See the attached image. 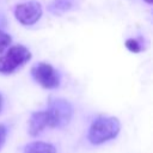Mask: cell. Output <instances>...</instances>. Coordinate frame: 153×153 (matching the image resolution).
I'll use <instances>...</instances> for the list:
<instances>
[{
    "label": "cell",
    "mask_w": 153,
    "mask_h": 153,
    "mask_svg": "<svg viewBox=\"0 0 153 153\" xmlns=\"http://www.w3.org/2000/svg\"><path fill=\"white\" fill-rule=\"evenodd\" d=\"M120 129L121 124L116 117H98L92 122L87 139L93 145H100L116 137Z\"/></svg>",
    "instance_id": "obj_1"
},
{
    "label": "cell",
    "mask_w": 153,
    "mask_h": 153,
    "mask_svg": "<svg viewBox=\"0 0 153 153\" xmlns=\"http://www.w3.org/2000/svg\"><path fill=\"white\" fill-rule=\"evenodd\" d=\"M31 73L33 79L44 88H55L60 84L59 73L49 63L45 62L36 63L32 67Z\"/></svg>",
    "instance_id": "obj_4"
},
{
    "label": "cell",
    "mask_w": 153,
    "mask_h": 153,
    "mask_svg": "<svg viewBox=\"0 0 153 153\" xmlns=\"http://www.w3.org/2000/svg\"><path fill=\"white\" fill-rule=\"evenodd\" d=\"M23 153H55V147L48 142L35 141L26 145Z\"/></svg>",
    "instance_id": "obj_7"
},
{
    "label": "cell",
    "mask_w": 153,
    "mask_h": 153,
    "mask_svg": "<svg viewBox=\"0 0 153 153\" xmlns=\"http://www.w3.org/2000/svg\"><path fill=\"white\" fill-rule=\"evenodd\" d=\"M31 59V53L29 49L22 44H16L10 47L7 53L0 56V73L10 74L24 66Z\"/></svg>",
    "instance_id": "obj_2"
},
{
    "label": "cell",
    "mask_w": 153,
    "mask_h": 153,
    "mask_svg": "<svg viewBox=\"0 0 153 153\" xmlns=\"http://www.w3.org/2000/svg\"><path fill=\"white\" fill-rule=\"evenodd\" d=\"M1 109H2V96L0 94V111H1Z\"/></svg>",
    "instance_id": "obj_12"
},
{
    "label": "cell",
    "mask_w": 153,
    "mask_h": 153,
    "mask_svg": "<svg viewBox=\"0 0 153 153\" xmlns=\"http://www.w3.org/2000/svg\"><path fill=\"white\" fill-rule=\"evenodd\" d=\"M126 47H127L128 50H130V51H133V53H139V51L142 50L141 44H140V43L137 42V39H135V38L127 39V41H126Z\"/></svg>",
    "instance_id": "obj_8"
},
{
    "label": "cell",
    "mask_w": 153,
    "mask_h": 153,
    "mask_svg": "<svg viewBox=\"0 0 153 153\" xmlns=\"http://www.w3.org/2000/svg\"><path fill=\"white\" fill-rule=\"evenodd\" d=\"M50 127V121L47 110L45 111H36L31 115L29 120V133L31 136L38 135L44 128Z\"/></svg>",
    "instance_id": "obj_6"
},
{
    "label": "cell",
    "mask_w": 153,
    "mask_h": 153,
    "mask_svg": "<svg viewBox=\"0 0 153 153\" xmlns=\"http://www.w3.org/2000/svg\"><path fill=\"white\" fill-rule=\"evenodd\" d=\"M146 2H148V4H152V0H145Z\"/></svg>",
    "instance_id": "obj_13"
},
{
    "label": "cell",
    "mask_w": 153,
    "mask_h": 153,
    "mask_svg": "<svg viewBox=\"0 0 153 153\" xmlns=\"http://www.w3.org/2000/svg\"><path fill=\"white\" fill-rule=\"evenodd\" d=\"M6 135H7V130H6V127L4 124H0V149L2 147V145L5 143V140H6Z\"/></svg>",
    "instance_id": "obj_11"
},
{
    "label": "cell",
    "mask_w": 153,
    "mask_h": 153,
    "mask_svg": "<svg viewBox=\"0 0 153 153\" xmlns=\"http://www.w3.org/2000/svg\"><path fill=\"white\" fill-rule=\"evenodd\" d=\"M71 5L68 4V2H65V1H54L50 6H49V8H50V11L54 13L55 12V10H62V11H66L68 7H69Z\"/></svg>",
    "instance_id": "obj_10"
},
{
    "label": "cell",
    "mask_w": 153,
    "mask_h": 153,
    "mask_svg": "<svg viewBox=\"0 0 153 153\" xmlns=\"http://www.w3.org/2000/svg\"><path fill=\"white\" fill-rule=\"evenodd\" d=\"M14 16L23 25H32L42 17V6L35 0L19 4L16 6Z\"/></svg>",
    "instance_id": "obj_5"
},
{
    "label": "cell",
    "mask_w": 153,
    "mask_h": 153,
    "mask_svg": "<svg viewBox=\"0 0 153 153\" xmlns=\"http://www.w3.org/2000/svg\"><path fill=\"white\" fill-rule=\"evenodd\" d=\"M47 112L50 121V128H61L69 123L73 115V109L67 100L55 99L50 103Z\"/></svg>",
    "instance_id": "obj_3"
},
{
    "label": "cell",
    "mask_w": 153,
    "mask_h": 153,
    "mask_svg": "<svg viewBox=\"0 0 153 153\" xmlns=\"http://www.w3.org/2000/svg\"><path fill=\"white\" fill-rule=\"evenodd\" d=\"M11 44V36L0 30V54Z\"/></svg>",
    "instance_id": "obj_9"
}]
</instances>
